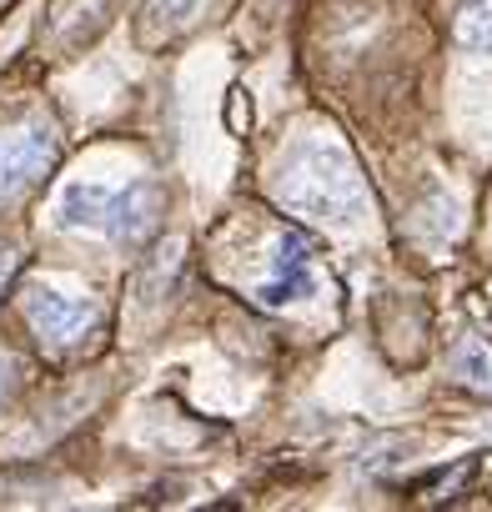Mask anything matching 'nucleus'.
<instances>
[{"label": "nucleus", "instance_id": "obj_1", "mask_svg": "<svg viewBox=\"0 0 492 512\" xmlns=\"http://www.w3.org/2000/svg\"><path fill=\"white\" fill-rule=\"evenodd\" d=\"M277 201L297 216L352 226L367 211V186L337 141H297L277 166Z\"/></svg>", "mask_w": 492, "mask_h": 512}, {"label": "nucleus", "instance_id": "obj_2", "mask_svg": "<svg viewBox=\"0 0 492 512\" xmlns=\"http://www.w3.org/2000/svg\"><path fill=\"white\" fill-rule=\"evenodd\" d=\"M161 221V186L151 176H136L126 186L101 181H71L56 196V226L61 231H101L111 241H146Z\"/></svg>", "mask_w": 492, "mask_h": 512}, {"label": "nucleus", "instance_id": "obj_3", "mask_svg": "<svg viewBox=\"0 0 492 512\" xmlns=\"http://www.w3.org/2000/svg\"><path fill=\"white\" fill-rule=\"evenodd\" d=\"M56 161V136L41 121H26L16 131H0V201L21 196L31 181H41Z\"/></svg>", "mask_w": 492, "mask_h": 512}, {"label": "nucleus", "instance_id": "obj_4", "mask_svg": "<svg viewBox=\"0 0 492 512\" xmlns=\"http://www.w3.org/2000/svg\"><path fill=\"white\" fill-rule=\"evenodd\" d=\"M26 322L36 327L41 342H61L66 347V342H81L96 327V307L86 297H71L61 287L36 282V287H26Z\"/></svg>", "mask_w": 492, "mask_h": 512}, {"label": "nucleus", "instance_id": "obj_5", "mask_svg": "<svg viewBox=\"0 0 492 512\" xmlns=\"http://www.w3.org/2000/svg\"><path fill=\"white\" fill-rule=\"evenodd\" d=\"M317 287V267H312V246L302 236H282L277 241V262H272V277L262 282V302L267 307H287V302H302L312 297Z\"/></svg>", "mask_w": 492, "mask_h": 512}, {"label": "nucleus", "instance_id": "obj_6", "mask_svg": "<svg viewBox=\"0 0 492 512\" xmlns=\"http://www.w3.org/2000/svg\"><path fill=\"white\" fill-rule=\"evenodd\" d=\"M457 41L467 51H492V0H462V11H457Z\"/></svg>", "mask_w": 492, "mask_h": 512}, {"label": "nucleus", "instance_id": "obj_7", "mask_svg": "<svg viewBox=\"0 0 492 512\" xmlns=\"http://www.w3.org/2000/svg\"><path fill=\"white\" fill-rule=\"evenodd\" d=\"M452 372H457L467 387L492 392V352H487L482 342H462V347L452 352Z\"/></svg>", "mask_w": 492, "mask_h": 512}, {"label": "nucleus", "instance_id": "obj_8", "mask_svg": "<svg viewBox=\"0 0 492 512\" xmlns=\"http://www.w3.org/2000/svg\"><path fill=\"white\" fill-rule=\"evenodd\" d=\"M11 277H16V256H11V251H0V292H6Z\"/></svg>", "mask_w": 492, "mask_h": 512}, {"label": "nucleus", "instance_id": "obj_9", "mask_svg": "<svg viewBox=\"0 0 492 512\" xmlns=\"http://www.w3.org/2000/svg\"><path fill=\"white\" fill-rule=\"evenodd\" d=\"M6 382H11V362L0 357V397H6Z\"/></svg>", "mask_w": 492, "mask_h": 512}]
</instances>
